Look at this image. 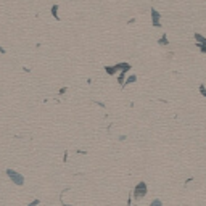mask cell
<instances>
[{
	"label": "cell",
	"mask_w": 206,
	"mask_h": 206,
	"mask_svg": "<svg viewBox=\"0 0 206 206\" xmlns=\"http://www.w3.org/2000/svg\"><path fill=\"white\" fill-rule=\"evenodd\" d=\"M198 90H200V93H201V95H203V97L206 98V87H204V84H200Z\"/></svg>",
	"instance_id": "obj_7"
},
{
	"label": "cell",
	"mask_w": 206,
	"mask_h": 206,
	"mask_svg": "<svg viewBox=\"0 0 206 206\" xmlns=\"http://www.w3.org/2000/svg\"><path fill=\"white\" fill-rule=\"evenodd\" d=\"M58 5H53V7H52V13H53V16L55 18H57V20H60V16H58Z\"/></svg>",
	"instance_id": "obj_8"
},
{
	"label": "cell",
	"mask_w": 206,
	"mask_h": 206,
	"mask_svg": "<svg viewBox=\"0 0 206 206\" xmlns=\"http://www.w3.org/2000/svg\"><path fill=\"white\" fill-rule=\"evenodd\" d=\"M196 45H198V48H200L201 53H206V40L201 42V44H196Z\"/></svg>",
	"instance_id": "obj_6"
},
{
	"label": "cell",
	"mask_w": 206,
	"mask_h": 206,
	"mask_svg": "<svg viewBox=\"0 0 206 206\" xmlns=\"http://www.w3.org/2000/svg\"><path fill=\"white\" fill-rule=\"evenodd\" d=\"M137 81V76H135V74H132V76H129L127 79H126V81L123 82V87H126V86H129V84H132V82H135Z\"/></svg>",
	"instance_id": "obj_4"
},
{
	"label": "cell",
	"mask_w": 206,
	"mask_h": 206,
	"mask_svg": "<svg viewBox=\"0 0 206 206\" xmlns=\"http://www.w3.org/2000/svg\"><path fill=\"white\" fill-rule=\"evenodd\" d=\"M7 176L11 179L13 184H16V185H23V184H24V177H23V174L16 172L15 169H7Z\"/></svg>",
	"instance_id": "obj_2"
},
{
	"label": "cell",
	"mask_w": 206,
	"mask_h": 206,
	"mask_svg": "<svg viewBox=\"0 0 206 206\" xmlns=\"http://www.w3.org/2000/svg\"><path fill=\"white\" fill-rule=\"evenodd\" d=\"M158 44H160V45H167V44H169V40H167L166 34H163V36H161V39L158 40Z\"/></svg>",
	"instance_id": "obj_5"
},
{
	"label": "cell",
	"mask_w": 206,
	"mask_h": 206,
	"mask_svg": "<svg viewBox=\"0 0 206 206\" xmlns=\"http://www.w3.org/2000/svg\"><path fill=\"white\" fill-rule=\"evenodd\" d=\"M147 192H148V185L145 184V182H139L137 185H135V189H134V198L135 200H140V198H143L145 195H147Z\"/></svg>",
	"instance_id": "obj_1"
},
{
	"label": "cell",
	"mask_w": 206,
	"mask_h": 206,
	"mask_svg": "<svg viewBox=\"0 0 206 206\" xmlns=\"http://www.w3.org/2000/svg\"><path fill=\"white\" fill-rule=\"evenodd\" d=\"M39 203H40L39 200H34V201H32V203H31V206H34V204H39Z\"/></svg>",
	"instance_id": "obj_10"
},
{
	"label": "cell",
	"mask_w": 206,
	"mask_h": 206,
	"mask_svg": "<svg viewBox=\"0 0 206 206\" xmlns=\"http://www.w3.org/2000/svg\"><path fill=\"white\" fill-rule=\"evenodd\" d=\"M150 204H151V206H161V204H163V201H161V200H153Z\"/></svg>",
	"instance_id": "obj_9"
},
{
	"label": "cell",
	"mask_w": 206,
	"mask_h": 206,
	"mask_svg": "<svg viewBox=\"0 0 206 206\" xmlns=\"http://www.w3.org/2000/svg\"><path fill=\"white\" fill-rule=\"evenodd\" d=\"M151 23L154 27H161V13H158L154 8H151Z\"/></svg>",
	"instance_id": "obj_3"
}]
</instances>
